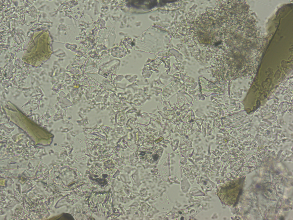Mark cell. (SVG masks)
Returning <instances> with one entry per match:
<instances>
[{
  "label": "cell",
  "mask_w": 293,
  "mask_h": 220,
  "mask_svg": "<svg viewBox=\"0 0 293 220\" xmlns=\"http://www.w3.org/2000/svg\"><path fill=\"white\" fill-rule=\"evenodd\" d=\"M112 53L116 56L121 57L125 56L127 54L126 49L122 47H118L114 48Z\"/></svg>",
  "instance_id": "cell-1"
},
{
  "label": "cell",
  "mask_w": 293,
  "mask_h": 220,
  "mask_svg": "<svg viewBox=\"0 0 293 220\" xmlns=\"http://www.w3.org/2000/svg\"><path fill=\"white\" fill-rule=\"evenodd\" d=\"M123 43L126 47L128 49H132L134 46L132 40L128 38L125 39L123 40Z\"/></svg>",
  "instance_id": "cell-2"
}]
</instances>
